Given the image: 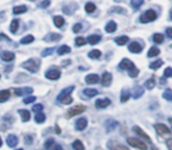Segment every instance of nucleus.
I'll use <instances>...</instances> for the list:
<instances>
[{"instance_id": "1", "label": "nucleus", "mask_w": 172, "mask_h": 150, "mask_svg": "<svg viewBox=\"0 0 172 150\" xmlns=\"http://www.w3.org/2000/svg\"><path fill=\"white\" fill-rule=\"evenodd\" d=\"M127 143H128L131 147L137 148V149H139V150H147L146 143L144 142V141H142V140H139V138H136V137H128V138H127Z\"/></svg>"}, {"instance_id": "2", "label": "nucleus", "mask_w": 172, "mask_h": 150, "mask_svg": "<svg viewBox=\"0 0 172 150\" xmlns=\"http://www.w3.org/2000/svg\"><path fill=\"white\" fill-rule=\"evenodd\" d=\"M23 68L29 70L30 72H37L39 70V61L37 59H29L23 63Z\"/></svg>"}, {"instance_id": "3", "label": "nucleus", "mask_w": 172, "mask_h": 150, "mask_svg": "<svg viewBox=\"0 0 172 150\" xmlns=\"http://www.w3.org/2000/svg\"><path fill=\"white\" fill-rule=\"evenodd\" d=\"M157 19V14H156V12L153 11V10H149V11H146L145 13H143L140 15V23H151V22H155Z\"/></svg>"}, {"instance_id": "4", "label": "nucleus", "mask_w": 172, "mask_h": 150, "mask_svg": "<svg viewBox=\"0 0 172 150\" xmlns=\"http://www.w3.org/2000/svg\"><path fill=\"white\" fill-rule=\"evenodd\" d=\"M85 110H86V108H85L84 105H75V106L71 108L67 111V117H70V118H71V117H75L77 115L84 112Z\"/></svg>"}, {"instance_id": "5", "label": "nucleus", "mask_w": 172, "mask_h": 150, "mask_svg": "<svg viewBox=\"0 0 172 150\" xmlns=\"http://www.w3.org/2000/svg\"><path fill=\"white\" fill-rule=\"evenodd\" d=\"M155 129H156V131H157L160 136H170L172 132L171 130L166 127V125H164V124H156V125H155Z\"/></svg>"}, {"instance_id": "6", "label": "nucleus", "mask_w": 172, "mask_h": 150, "mask_svg": "<svg viewBox=\"0 0 172 150\" xmlns=\"http://www.w3.org/2000/svg\"><path fill=\"white\" fill-rule=\"evenodd\" d=\"M46 78L47 79H51V81H57V79H59L61 73H60L59 70H57V69H51V70H48V71H46Z\"/></svg>"}, {"instance_id": "7", "label": "nucleus", "mask_w": 172, "mask_h": 150, "mask_svg": "<svg viewBox=\"0 0 172 150\" xmlns=\"http://www.w3.org/2000/svg\"><path fill=\"white\" fill-rule=\"evenodd\" d=\"M132 130L135 131L137 135H139L140 137H142L143 140H144V142H146V143H152V141H151V137H150V136L147 135L146 132H144V131H143L142 129L138 127V125H135Z\"/></svg>"}, {"instance_id": "8", "label": "nucleus", "mask_w": 172, "mask_h": 150, "mask_svg": "<svg viewBox=\"0 0 172 150\" xmlns=\"http://www.w3.org/2000/svg\"><path fill=\"white\" fill-rule=\"evenodd\" d=\"M119 68L121 70H131V69L135 68V64H133V61H131L130 59H123L119 63Z\"/></svg>"}, {"instance_id": "9", "label": "nucleus", "mask_w": 172, "mask_h": 150, "mask_svg": "<svg viewBox=\"0 0 172 150\" xmlns=\"http://www.w3.org/2000/svg\"><path fill=\"white\" fill-rule=\"evenodd\" d=\"M75 90V86H68V88H65L64 90H61L60 91V93L58 95V97H57V99L58 101H61L63 98H65V97H68V96H71V92Z\"/></svg>"}, {"instance_id": "10", "label": "nucleus", "mask_w": 172, "mask_h": 150, "mask_svg": "<svg viewBox=\"0 0 172 150\" xmlns=\"http://www.w3.org/2000/svg\"><path fill=\"white\" fill-rule=\"evenodd\" d=\"M107 147H109L110 150H128L125 145H123L120 143H117L116 141H110L107 143Z\"/></svg>"}, {"instance_id": "11", "label": "nucleus", "mask_w": 172, "mask_h": 150, "mask_svg": "<svg viewBox=\"0 0 172 150\" xmlns=\"http://www.w3.org/2000/svg\"><path fill=\"white\" fill-rule=\"evenodd\" d=\"M128 50H130V52L132 53H140L143 50V46L139 43H137V41H132L128 45Z\"/></svg>"}, {"instance_id": "12", "label": "nucleus", "mask_w": 172, "mask_h": 150, "mask_svg": "<svg viewBox=\"0 0 172 150\" xmlns=\"http://www.w3.org/2000/svg\"><path fill=\"white\" fill-rule=\"evenodd\" d=\"M86 127H87V120L86 118H79V120L75 122V129L79 130V131L85 130Z\"/></svg>"}, {"instance_id": "13", "label": "nucleus", "mask_w": 172, "mask_h": 150, "mask_svg": "<svg viewBox=\"0 0 172 150\" xmlns=\"http://www.w3.org/2000/svg\"><path fill=\"white\" fill-rule=\"evenodd\" d=\"M18 137L15 135H8L7 138H6V143H7L8 147H11V148H14L17 147V144H18Z\"/></svg>"}, {"instance_id": "14", "label": "nucleus", "mask_w": 172, "mask_h": 150, "mask_svg": "<svg viewBox=\"0 0 172 150\" xmlns=\"http://www.w3.org/2000/svg\"><path fill=\"white\" fill-rule=\"evenodd\" d=\"M111 104V101L109 99V98H103V99H98L97 102H96V106H97L98 109H104L106 106H109V105Z\"/></svg>"}, {"instance_id": "15", "label": "nucleus", "mask_w": 172, "mask_h": 150, "mask_svg": "<svg viewBox=\"0 0 172 150\" xmlns=\"http://www.w3.org/2000/svg\"><path fill=\"white\" fill-rule=\"evenodd\" d=\"M101 83L104 86H110L111 83H112V75L110 72H105L101 78Z\"/></svg>"}, {"instance_id": "16", "label": "nucleus", "mask_w": 172, "mask_h": 150, "mask_svg": "<svg viewBox=\"0 0 172 150\" xmlns=\"http://www.w3.org/2000/svg\"><path fill=\"white\" fill-rule=\"evenodd\" d=\"M85 81L87 84H97L99 82V76L96 75V73H91V75H87Z\"/></svg>"}, {"instance_id": "17", "label": "nucleus", "mask_w": 172, "mask_h": 150, "mask_svg": "<svg viewBox=\"0 0 172 150\" xmlns=\"http://www.w3.org/2000/svg\"><path fill=\"white\" fill-rule=\"evenodd\" d=\"M14 53L13 52H10V51H5V52H2L1 54V58L2 60H5V61H11V60L14 59Z\"/></svg>"}, {"instance_id": "18", "label": "nucleus", "mask_w": 172, "mask_h": 150, "mask_svg": "<svg viewBox=\"0 0 172 150\" xmlns=\"http://www.w3.org/2000/svg\"><path fill=\"white\" fill-rule=\"evenodd\" d=\"M100 39H101L100 36H98V34H92V36H90V37L87 38L86 41H89L91 45H96V44H98V43L100 41Z\"/></svg>"}, {"instance_id": "19", "label": "nucleus", "mask_w": 172, "mask_h": 150, "mask_svg": "<svg viewBox=\"0 0 172 150\" xmlns=\"http://www.w3.org/2000/svg\"><path fill=\"white\" fill-rule=\"evenodd\" d=\"M15 95L17 96H23L25 93H32L33 90L31 88H24V89H15Z\"/></svg>"}, {"instance_id": "20", "label": "nucleus", "mask_w": 172, "mask_h": 150, "mask_svg": "<svg viewBox=\"0 0 172 150\" xmlns=\"http://www.w3.org/2000/svg\"><path fill=\"white\" fill-rule=\"evenodd\" d=\"M105 30H106L107 33H113L114 31L117 30V24L114 23V22H110V23H107L106 27H105Z\"/></svg>"}, {"instance_id": "21", "label": "nucleus", "mask_w": 172, "mask_h": 150, "mask_svg": "<svg viewBox=\"0 0 172 150\" xmlns=\"http://www.w3.org/2000/svg\"><path fill=\"white\" fill-rule=\"evenodd\" d=\"M46 120V116H45V113L44 112H37L36 113V117H34V120L37 122V123H39V124H41V123H44Z\"/></svg>"}, {"instance_id": "22", "label": "nucleus", "mask_w": 172, "mask_h": 150, "mask_svg": "<svg viewBox=\"0 0 172 150\" xmlns=\"http://www.w3.org/2000/svg\"><path fill=\"white\" fill-rule=\"evenodd\" d=\"M10 98V91L8 90H1L0 91V103L6 102Z\"/></svg>"}, {"instance_id": "23", "label": "nucleus", "mask_w": 172, "mask_h": 150, "mask_svg": "<svg viewBox=\"0 0 172 150\" xmlns=\"http://www.w3.org/2000/svg\"><path fill=\"white\" fill-rule=\"evenodd\" d=\"M53 22H54V25L57 26V27H61L64 24H65V20H64V18L63 17H60V15H57V17H54L53 18Z\"/></svg>"}, {"instance_id": "24", "label": "nucleus", "mask_w": 172, "mask_h": 150, "mask_svg": "<svg viewBox=\"0 0 172 150\" xmlns=\"http://www.w3.org/2000/svg\"><path fill=\"white\" fill-rule=\"evenodd\" d=\"M19 113H20V116H21V120H23V122H27V120H30V118H31L30 111H27V110H19Z\"/></svg>"}, {"instance_id": "25", "label": "nucleus", "mask_w": 172, "mask_h": 150, "mask_svg": "<svg viewBox=\"0 0 172 150\" xmlns=\"http://www.w3.org/2000/svg\"><path fill=\"white\" fill-rule=\"evenodd\" d=\"M57 52H58L59 56H63V54H66V53L71 52V49H70V46H67V45H63L58 49V51H57Z\"/></svg>"}, {"instance_id": "26", "label": "nucleus", "mask_w": 172, "mask_h": 150, "mask_svg": "<svg viewBox=\"0 0 172 150\" xmlns=\"http://www.w3.org/2000/svg\"><path fill=\"white\" fill-rule=\"evenodd\" d=\"M117 127H118V123L116 120H109L106 124V130H107V132H111L113 129Z\"/></svg>"}, {"instance_id": "27", "label": "nucleus", "mask_w": 172, "mask_h": 150, "mask_svg": "<svg viewBox=\"0 0 172 150\" xmlns=\"http://www.w3.org/2000/svg\"><path fill=\"white\" fill-rule=\"evenodd\" d=\"M27 11V7L25 5H21V6H17V7L13 8V13L14 14H21V13H25Z\"/></svg>"}, {"instance_id": "28", "label": "nucleus", "mask_w": 172, "mask_h": 150, "mask_svg": "<svg viewBox=\"0 0 172 150\" xmlns=\"http://www.w3.org/2000/svg\"><path fill=\"white\" fill-rule=\"evenodd\" d=\"M143 93H144V89L140 88V86H137L133 91V98L137 99V98H140L143 96Z\"/></svg>"}, {"instance_id": "29", "label": "nucleus", "mask_w": 172, "mask_h": 150, "mask_svg": "<svg viewBox=\"0 0 172 150\" xmlns=\"http://www.w3.org/2000/svg\"><path fill=\"white\" fill-rule=\"evenodd\" d=\"M84 93H85V96H87V97H94V96L98 95V91L96 90V89H85V90H84Z\"/></svg>"}, {"instance_id": "30", "label": "nucleus", "mask_w": 172, "mask_h": 150, "mask_svg": "<svg viewBox=\"0 0 172 150\" xmlns=\"http://www.w3.org/2000/svg\"><path fill=\"white\" fill-rule=\"evenodd\" d=\"M127 41H128V37H126V36H120V37H118L117 39H116V43L120 46L125 45Z\"/></svg>"}, {"instance_id": "31", "label": "nucleus", "mask_w": 172, "mask_h": 150, "mask_svg": "<svg viewBox=\"0 0 172 150\" xmlns=\"http://www.w3.org/2000/svg\"><path fill=\"white\" fill-rule=\"evenodd\" d=\"M101 56V52L99 50H92L90 53H89V57L92 58V59H99Z\"/></svg>"}, {"instance_id": "32", "label": "nucleus", "mask_w": 172, "mask_h": 150, "mask_svg": "<svg viewBox=\"0 0 172 150\" xmlns=\"http://www.w3.org/2000/svg\"><path fill=\"white\" fill-rule=\"evenodd\" d=\"M72 147H73V149L75 150H85V147H84V144H82V141H79V140H77L73 142L72 144Z\"/></svg>"}, {"instance_id": "33", "label": "nucleus", "mask_w": 172, "mask_h": 150, "mask_svg": "<svg viewBox=\"0 0 172 150\" xmlns=\"http://www.w3.org/2000/svg\"><path fill=\"white\" fill-rule=\"evenodd\" d=\"M153 41L157 43V44H162L164 41V36L162 33H156L153 34Z\"/></svg>"}, {"instance_id": "34", "label": "nucleus", "mask_w": 172, "mask_h": 150, "mask_svg": "<svg viewBox=\"0 0 172 150\" xmlns=\"http://www.w3.org/2000/svg\"><path fill=\"white\" fill-rule=\"evenodd\" d=\"M162 65H163V60L158 59V60H156V61H153V63L150 64V69H152V70H158Z\"/></svg>"}, {"instance_id": "35", "label": "nucleus", "mask_w": 172, "mask_h": 150, "mask_svg": "<svg viewBox=\"0 0 172 150\" xmlns=\"http://www.w3.org/2000/svg\"><path fill=\"white\" fill-rule=\"evenodd\" d=\"M155 85H156L155 78H151V79H149V81L145 82V88H146L147 90H152V89L155 88Z\"/></svg>"}, {"instance_id": "36", "label": "nucleus", "mask_w": 172, "mask_h": 150, "mask_svg": "<svg viewBox=\"0 0 172 150\" xmlns=\"http://www.w3.org/2000/svg\"><path fill=\"white\" fill-rule=\"evenodd\" d=\"M85 11H86L87 13L94 12V11H96V5H94L93 2H87V4L85 5Z\"/></svg>"}, {"instance_id": "37", "label": "nucleus", "mask_w": 172, "mask_h": 150, "mask_svg": "<svg viewBox=\"0 0 172 150\" xmlns=\"http://www.w3.org/2000/svg\"><path fill=\"white\" fill-rule=\"evenodd\" d=\"M159 49L158 47H156V46H153V47H151L150 49L149 53H147V57H155V56H158L159 54Z\"/></svg>"}, {"instance_id": "38", "label": "nucleus", "mask_w": 172, "mask_h": 150, "mask_svg": "<svg viewBox=\"0 0 172 150\" xmlns=\"http://www.w3.org/2000/svg\"><path fill=\"white\" fill-rule=\"evenodd\" d=\"M18 27H19V22H18L17 19H14V20L11 23L10 30H11V32H12V33H15V32L18 31Z\"/></svg>"}, {"instance_id": "39", "label": "nucleus", "mask_w": 172, "mask_h": 150, "mask_svg": "<svg viewBox=\"0 0 172 150\" xmlns=\"http://www.w3.org/2000/svg\"><path fill=\"white\" fill-rule=\"evenodd\" d=\"M60 38H61V36L58 34V33H51L48 36V38H46V40H48V41H58Z\"/></svg>"}, {"instance_id": "40", "label": "nucleus", "mask_w": 172, "mask_h": 150, "mask_svg": "<svg viewBox=\"0 0 172 150\" xmlns=\"http://www.w3.org/2000/svg\"><path fill=\"white\" fill-rule=\"evenodd\" d=\"M33 40H34V37H33L32 34H29V36L24 37L23 39L20 40V43H21V44H31Z\"/></svg>"}, {"instance_id": "41", "label": "nucleus", "mask_w": 172, "mask_h": 150, "mask_svg": "<svg viewBox=\"0 0 172 150\" xmlns=\"http://www.w3.org/2000/svg\"><path fill=\"white\" fill-rule=\"evenodd\" d=\"M143 2H144V0H131V6L135 10H138L143 5Z\"/></svg>"}, {"instance_id": "42", "label": "nucleus", "mask_w": 172, "mask_h": 150, "mask_svg": "<svg viewBox=\"0 0 172 150\" xmlns=\"http://www.w3.org/2000/svg\"><path fill=\"white\" fill-rule=\"evenodd\" d=\"M128 98H130V91H128V90H124L123 92H121V97H120L121 103H125Z\"/></svg>"}, {"instance_id": "43", "label": "nucleus", "mask_w": 172, "mask_h": 150, "mask_svg": "<svg viewBox=\"0 0 172 150\" xmlns=\"http://www.w3.org/2000/svg\"><path fill=\"white\" fill-rule=\"evenodd\" d=\"M54 144H55V142H54V140H53V138H48V140H47V141L45 142V144H44V147H45V149L51 150Z\"/></svg>"}, {"instance_id": "44", "label": "nucleus", "mask_w": 172, "mask_h": 150, "mask_svg": "<svg viewBox=\"0 0 172 150\" xmlns=\"http://www.w3.org/2000/svg\"><path fill=\"white\" fill-rule=\"evenodd\" d=\"M138 75H139V70L136 68V66L133 69H131V70H128V76H130L131 78H136Z\"/></svg>"}, {"instance_id": "45", "label": "nucleus", "mask_w": 172, "mask_h": 150, "mask_svg": "<svg viewBox=\"0 0 172 150\" xmlns=\"http://www.w3.org/2000/svg\"><path fill=\"white\" fill-rule=\"evenodd\" d=\"M163 98L166 99V101H169V102H172V90L164 91V93H163Z\"/></svg>"}, {"instance_id": "46", "label": "nucleus", "mask_w": 172, "mask_h": 150, "mask_svg": "<svg viewBox=\"0 0 172 150\" xmlns=\"http://www.w3.org/2000/svg\"><path fill=\"white\" fill-rule=\"evenodd\" d=\"M84 44H86V39L82 37H78L75 39V45L77 46H82Z\"/></svg>"}, {"instance_id": "47", "label": "nucleus", "mask_w": 172, "mask_h": 150, "mask_svg": "<svg viewBox=\"0 0 172 150\" xmlns=\"http://www.w3.org/2000/svg\"><path fill=\"white\" fill-rule=\"evenodd\" d=\"M53 51H54V49H53V47H51V49H46V50H44V51L41 52V56H43V57L51 56V54L53 53Z\"/></svg>"}, {"instance_id": "48", "label": "nucleus", "mask_w": 172, "mask_h": 150, "mask_svg": "<svg viewBox=\"0 0 172 150\" xmlns=\"http://www.w3.org/2000/svg\"><path fill=\"white\" fill-rule=\"evenodd\" d=\"M36 99H37V98L34 97V96H29V97L24 98V103H25V104H30V103L36 102Z\"/></svg>"}, {"instance_id": "49", "label": "nucleus", "mask_w": 172, "mask_h": 150, "mask_svg": "<svg viewBox=\"0 0 172 150\" xmlns=\"http://www.w3.org/2000/svg\"><path fill=\"white\" fill-rule=\"evenodd\" d=\"M43 109H44V106H43L41 104H36V105H33V108H32V110H33L36 113L43 111Z\"/></svg>"}, {"instance_id": "50", "label": "nucleus", "mask_w": 172, "mask_h": 150, "mask_svg": "<svg viewBox=\"0 0 172 150\" xmlns=\"http://www.w3.org/2000/svg\"><path fill=\"white\" fill-rule=\"evenodd\" d=\"M164 77H165V78H170V77H172V68H166V69H165Z\"/></svg>"}, {"instance_id": "51", "label": "nucleus", "mask_w": 172, "mask_h": 150, "mask_svg": "<svg viewBox=\"0 0 172 150\" xmlns=\"http://www.w3.org/2000/svg\"><path fill=\"white\" fill-rule=\"evenodd\" d=\"M60 102H61L63 104H70V103H72V102H73V99H72V97H71V96H68V97L63 98Z\"/></svg>"}, {"instance_id": "52", "label": "nucleus", "mask_w": 172, "mask_h": 150, "mask_svg": "<svg viewBox=\"0 0 172 150\" xmlns=\"http://www.w3.org/2000/svg\"><path fill=\"white\" fill-rule=\"evenodd\" d=\"M79 31H82V24H75V26H73V32L78 33Z\"/></svg>"}, {"instance_id": "53", "label": "nucleus", "mask_w": 172, "mask_h": 150, "mask_svg": "<svg viewBox=\"0 0 172 150\" xmlns=\"http://www.w3.org/2000/svg\"><path fill=\"white\" fill-rule=\"evenodd\" d=\"M111 12H119V13H125V10H123V7H112Z\"/></svg>"}, {"instance_id": "54", "label": "nucleus", "mask_w": 172, "mask_h": 150, "mask_svg": "<svg viewBox=\"0 0 172 150\" xmlns=\"http://www.w3.org/2000/svg\"><path fill=\"white\" fill-rule=\"evenodd\" d=\"M50 4H51V1H50V0H44V1L40 4V7H41V8H46L47 6H48V5H50Z\"/></svg>"}, {"instance_id": "55", "label": "nucleus", "mask_w": 172, "mask_h": 150, "mask_svg": "<svg viewBox=\"0 0 172 150\" xmlns=\"http://www.w3.org/2000/svg\"><path fill=\"white\" fill-rule=\"evenodd\" d=\"M166 36L172 39V27H167L166 29Z\"/></svg>"}, {"instance_id": "56", "label": "nucleus", "mask_w": 172, "mask_h": 150, "mask_svg": "<svg viewBox=\"0 0 172 150\" xmlns=\"http://www.w3.org/2000/svg\"><path fill=\"white\" fill-rule=\"evenodd\" d=\"M166 145H167L169 150H172V138H169V140L166 141Z\"/></svg>"}, {"instance_id": "57", "label": "nucleus", "mask_w": 172, "mask_h": 150, "mask_svg": "<svg viewBox=\"0 0 172 150\" xmlns=\"http://www.w3.org/2000/svg\"><path fill=\"white\" fill-rule=\"evenodd\" d=\"M51 150H63V147L60 144H54Z\"/></svg>"}, {"instance_id": "58", "label": "nucleus", "mask_w": 172, "mask_h": 150, "mask_svg": "<svg viewBox=\"0 0 172 150\" xmlns=\"http://www.w3.org/2000/svg\"><path fill=\"white\" fill-rule=\"evenodd\" d=\"M170 19L172 20V8L170 10Z\"/></svg>"}, {"instance_id": "59", "label": "nucleus", "mask_w": 172, "mask_h": 150, "mask_svg": "<svg viewBox=\"0 0 172 150\" xmlns=\"http://www.w3.org/2000/svg\"><path fill=\"white\" fill-rule=\"evenodd\" d=\"M151 150H158V149L156 148V147H152V148H151Z\"/></svg>"}, {"instance_id": "60", "label": "nucleus", "mask_w": 172, "mask_h": 150, "mask_svg": "<svg viewBox=\"0 0 172 150\" xmlns=\"http://www.w3.org/2000/svg\"><path fill=\"white\" fill-rule=\"evenodd\" d=\"M2 145V141H1V137H0V147Z\"/></svg>"}, {"instance_id": "61", "label": "nucleus", "mask_w": 172, "mask_h": 150, "mask_svg": "<svg viewBox=\"0 0 172 150\" xmlns=\"http://www.w3.org/2000/svg\"><path fill=\"white\" fill-rule=\"evenodd\" d=\"M170 120V122H171V124H172V118H170V120Z\"/></svg>"}, {"instance_id": "62", "label": "nucleus", "mask_w": 172, "mask_h": 150, "mask_svg": "<svg viewBox=\"0 0 172 150\" xmlns=\"http://www.w3.org/2000/svg\"><path fill=\"white\" fill-rule=\"evenodd\" d=\"M17 150H24V149H17Z\"/></svg>"}]
</instances>
